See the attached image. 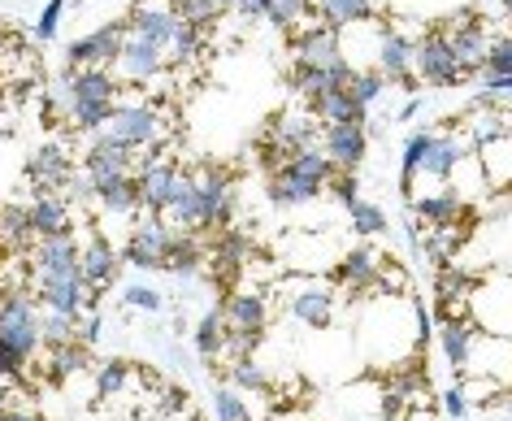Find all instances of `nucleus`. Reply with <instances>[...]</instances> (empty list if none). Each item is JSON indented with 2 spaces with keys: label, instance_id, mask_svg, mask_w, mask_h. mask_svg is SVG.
Instances as JSON below:
<instances>
[{
  "label": "nucleus",
  "instance_id": "f257e3e1",
  "mask_svg": "<svg viewBox=\"0 0 512 421\" xmlns=\"http://www.w3.org/2000/svg\"><path fill=\"white\" fill-rule=\"evenodd\" d=\"M122 87H152V83H170V53L161 40H152L148 31H139L126 22V40H122V57L113 66Z\"/></svg>",
  "mask_w": 512,
  "mask_h": 421
},
{
  "label": "nucleus",
  "instance_id": "f03ea898",
  "mask_svg": "<svg viewBox=\"0 0 512 421\" xmlns=\"http://www.w3.org/2000/svg\"><path fill=\"white\" fill-rule=\"evenodd\" d=\"M0 343L18 356L22 365H31L40 356V313H35L31 291H14V296L0 300Z\"/></svg>",
  "mask_w": 512,
  "mask_h": 421
},
{
  "label": "nucleus",
  "instance_id": "7ed1b4c3",
  "mask_svg": "<svg viewBox=\"0 0 512 421\" xmlns=\"http://www.w3.org/2000/svg\"><path fill=\"white\" fill-rule=\"evenodd\" d=\"M31 296L40 300L44 309H57L66 317H83L96 304L100 291L87 283L83 270H70V274H40V278H31Z\"/></svg>",
  "mask_w": 512,
  "mask_h": 421
},
{
  "label": "nucleus",
  "instance_id": "20e7f679",
  "mask_svg": "<svg viewBox=\"0 0 512 421\" xmlns=\"http://www.w3.org/2000/svg\"><path fill=\"white\" fill-rule=\"evenodd\" d=\"M413 70H417V79L430 83V87H456V83L469 79L465 66H460L456 53H452V44H447V35L439 31V22H434V27L417 40V48H413Z\"/></svg>",
  "mask_w": 512,
  "mask_h": 421
},
{
  "label": "nucleus",
  "instance_id": "39448f33",
  "mask_svg": "<svg viewBox=\"0 0 512 421\" xmlns=\"http://www.w3.org/2000/svg\"><path fill=\"white\" fill-rule=\"evenodd\" d=\"M178 174H183V165L174 161V148L170 152H144V161H139V170H135L139 209H148V213H165V209H170Z\"/></svg>",
  "mask_w": 512,
  "mask_h": 421
},
{
  "label": "nucleus",
  "instance_id": "423d86ee",
  "mask_svg": "<svg viewBox=\"0 0 512 421\" xmlns=\"http://www.w3.org/2000/svg\"><path fill=\"white\" fill-rule=\"evenodd\" d=\"M196 178V191H200V218H204V231H217V226L230 222V209H235V178H230L226 165H213L204 161L191 170Z\"/></svg>",
  "mask_w": 512,
  "mask_h": 421
},
{
  "label": "nucleus",
  "instance_id": "0eeeda50",
  "mask_svg": "<svg viewBox=\"0 0 512 421\" xmlns=\"http://www.w3.org/2000/svg\"><path fill=\"white\" fill-rule=\"evenodd\" d=\"M439 31L447 35V44H452V53H456L460 66H465V74L482 70L486 61H491V48H495V40H491V35H486V27H482V18H478V14H456V18H443V22H439Z\"/></svg>",
  "mask_w": 512,
  "mask_h": 421
},
{
  "label": "nucleus",
  "instance_id": "6e6552de",
  "mask_svg": "<svg viewBox=\"0 0 512 421\" xmlns=\"http://www.w3.org/2000/svg\"><path fill=\"white\" fill-rule=\"evenodd\" d=\"M22 261H27L31 278L40 274H70V270H83V248L74 235H44L35 239V244L22 252Z\"/></svg>",
  "mask_w": 512,
  "mask_h": 421
},
{
  "label": "nucleus",
  "instance_id": "1a4fd4ad",
  "mask_svg": "<svg viewBox=\"0 0 512 421\" xmlns=\"http://www.w3.org/2000/svg\"><path fill=\"white\" fill-rule=\"evenodd\" d=\"M291 61H300V66H339L343 53H339L335 27L317 22V27L291 31Z\"/></svg>",
  "mask_w": 512,
  "mask_h": 421
},
{
  "label": "nucleus",
  "instance_id": "9d476101",
  "mask_svg": "<svg viewBox=\"0 0 512 421\" xmlns=\"http://www.w3.org/2000/svg\"><path fill=\"white\" fill-rule=\"evenodd\" d=\"M122 40H126V18L113 22V27H100L96 35H87L70 48V66H105L113 70L122 57Z\"/></svg>",
  "mask_w": 512,
  "mask_h": 421
},
{
  "label": "nucleus",
  "instance_id": "9b49d317",
  "mask_svg": "<svg viewBox=\"0 0 512 421\" xmlns=\"http://www.w3.org/2000/svg\"><path fill=\"white\" fill-rule=\"evenodd\" d=\"M70 174H74V161H70V152L61 148V144H44L31 157V165H27L31 191H66Z\"/></svg>",
  "mask_w": 512,
  "mask_h": 421
},
{
  "label": "nucleus",
  "instance_id": "f8f14e48",
  "mask_svg": "<svg viewBox=\"0 0 512 421\" xmlns=\"http://www.w3.org/2000/svg\"><path fill=\"white\" fill-rule=\"evenodd\" d=\"M178 231H170V222H161V218H144L135 226V235H131V244H126V261H135V265H165V252H170V239Z\"/></svg>",
  "mask_w": 512,
  "mask_h": 421
},
{
  "label": "nucleus",
  "instance_id": "ddd939ff",
  "mask_svg": "<svg viewBox=\"0 0 512 421\" xmlns=\"http://www.w3.org/2000/svg\"><path fill=\"white\" fill-rule=\"evenodd\" d=\"M378 274H382V261H378V252L374 248H348V257L339 261V270H335V283L343 291H352V296H361V291L369 287H378Z\"/></svg>",
  "mask_w": 512,
  "mask_h": 421
},
{
  "label": "nucleus",
  "instance_id": "4468645a",
  "mask_svg": "<svg viewBox=\"0 0 512 421\" xmlns=\"http://www.w3.org/2000/svg\"><path fill=\"white\" fill-rule=\"evenodd\" d=\"M165 222L174 226V231H204V218H200V191H196V178H191V170L178 174V187H174V200L170 209H165Z\"/></svg>",
  "mask_w": 512,
  "mask_h": 421
},
{
  "label": "nucleus",
  "instance_id": "2eb2a0df",
  "mask_svg": "<svg viewBox=\"0 0 512 421\" xmlns=\"http://www.w3.org/2000/svg\"><path fill=\"white\" fill-rule=\"evenodd\" d=\"M40 378L48 382H66L70 374H79V369H87V339H70V343H57V348H44L40 356Z\"/></svg>",
  "mask_w": 512,
  "mask_h": 421
},
{
  "label": "nucleus",
  "instance_id": "dca6fc26",
  "mask_svg": "<svg viewBox=\"0 0 512 421\" xmlns=\"http://www.w3.org/2000/svg\"><path fill=\"white\" fill-rule=\"evenodd\" d=\"M309 113L322 126H361L365 122V105L356 100L348 87H339V92H326V96H317L309 100Z\"/></svg>",
  "mask_w": 512,
  "mask_h": 421
},
{
  "label": "nucleus",
  "instance_id": "f3484780",
  "mask_svg": "<svg viewBox=\"0 0 512 421\" xmlns=\"http://www.w3.org/2000/svg\"><path fill=\"white\" fill-rule=\"evenodd\" d=\"M27 209H31L35 239L70 235V204H66V196H57V191H35V200L27 204Z\"/></svg>",
  "mask_w": 512,
  "mask_h": 421
},
{
  "label": "nucleus",
  "instance_id": "a211bd4d",
  "mask_svg": "<svg viewBox=\"0 0 512 421\" xmlns=\"http://www.w3.org/2000/svg\"><path fill=\"white\" fill-rule=\"evenodd\" d=\"M322 148L339 170H356L365 157V131L361 126H322Z\"/></svg>",
  "mask_w": 512,
  "mask_h": 421
},
{
  "label": "nucleus",
  "instance_id": "6ab92c4d",
  "mask_svg": "<svg viewBox=\"0 0 512 421\" xmlns=\"http://www.w3.org/2000/svg\"><path fill=\"white\" fill-rule=\"evenodd\" d=\"M322 191H330V187H322V183H313V178L296 174L291 165H283V170L270 174V196H274V204H309V200L322 196Z\"/></svg>",
  "mask_w": 512,
  "mask_h": 421
},
{
  "label": "nucleus",
  "instance_id": "aec40b11",
  "mask_svg": "<svg viewBox=\"0 0 512 421\" xmlns=\"http://www.w3.org/2000/svg\"><path fill=\"white\" fill-rule=\"evenodd\" d=\"M118 270H122V257L105 244V239H92V244L83 248V274H87V283H92L96 291L118 283Z\"/></svg>",
  "mask_w": 512,
  "mask_h": 421
},
{
  "label": "nucleus",
  "instance_id": "412c9836",
  "mask_svg": "<svg viewBox=\"0 0 512 421\" xmlns=\"http://www.w3.org/2000/svg\"><path fill=\"white\" fill-rule=\"evenodd\" d=\"M222 313H226V322L235 326V330H256V335H261L265 322H270V309H265V300L252 296V291H235V296H226Z\"/></svg>",
  "mask_w": 512,
  "mask_h": 421
},
{
  "label": "nucleus",
  "instance_id": "4be33fe9",
  "mask_svg": "<svg viewBox=\"0 0 512 421\" xmlns=\"http://www.w3.org/2000/svg\"><path fill=\"white\" fill-rule=\"evenodd\" d=\"M330 313H335V304L322 287H304L291 296V317H296L300 326H313V330H326L330 326Z\"/></svg>",
  "mask_w": 512,
  "mask_h": 421
},
{
  "label": "nucleus",
  "instance_id": "5701e85b",
  "mask_svg": "<svg viewBox=\"0 0 512 421\" xmlns=\"http://www.w3.org/2000/svg\"><path fill=\"white\" fill-rule=\"evenodd\" d=\"M0 244H9L14 252H27L35 244V226L27 204H5L0 209Z\"/></svg>",
  "mask_w": 512,
  "mask_h": 421
},
{
  "label": "nucleus",
  "instance_id": "b1692460",
  "mask_svg": "<svg viewBox=\"0 0 512 421\" xmlns=\"http://www.w3.org/2000/svg\"><path fill=\"white\" fill-rule=\"evenodd\" d=\"M413 213L417 218H426V226H447V222H460V213H465V204L452 187L439 191V196H421L413 200Z\"/></svg>",
  "mask_w": 512,
  "mask_h": 421
},
{
  "label": "nucleus",
  "instance_id": "393cba45",
  "mask_svg": "<svg viewBox=\"0 0 512 421\" xmlns=\"http://www.w3.org/2000/svg\"><path fill=\"white\" fill-rule=\"evenodd\" d=\"M313 14L326 22V27H348V22H365L374 14V5L369 0H313Z\"/></svg>",
  "mask_w": 512,
  "mask_h": 421
},
{
  "label": "nucleus",
  "instance_id": "a878e982",
  "mask_svg": "<svg viewBox=\"0 0 512 421\" xmlns=\"http://www.w3.org/2000/svg\"><path fill=\"white\" fill-rule=\"evenodd\" d=\"M196 343H200V356H204V361L217 369V361H222V352H226V313H222V309H213V313L200 317Z\"/></svg>",
  "mask_w": 512,
  "mask_h": 421
},
{
  "label": "nucleus",
  "instance_id": "bb28decb",
  "mask_svg": "<svg viewBox=\"0 0 512 421\" xmlns=\"http://www.w3.org/2000/svg\"><path fill=\"white\" fill-rule=\"evenodd\" d=\"M413 40H404V35L387 31L382 35V74H391V79H408V70H413Z\"/></svg>",
  "mask_w": 512,
  "mask_h": 421
},
{
  "label": "nucleus",
  "instance_id": "cd10ccee",
  "mask_svg": "<svg viewBox=\"0 0 512 421\" xmlns=\"http://www.w3.org/2000/svg\"><path fill=\"white\" fill-rule=\"evenodd\" d=\"M40 339H44V348H57V343L79 339V317H66V313H57V309H48L40 317Z\"/></svg>",
  "mask_w": 512,
  "mask_h": 421
},
{
  "label": "nucleus",
  "instance_id": "c85d7f7f",
  "mask_svg": "<svg viewBox=\"0 0 512 421\" xmlns=\"http://www.w3.org/2000/svg\"><path fill=\"white\" fill-rule=\"evenodd\" d=\"M230 387L239 391H270V374H265L261 365L252 361V356H239V361H230Z\"/></svg>",
  "mask_w": 512,
  "mask_h": 421
},
{
  "label": "nucleus",
  "instance_id": "c756f323",
  "mask_svg": "<svg viewBox=\"0 0 512 421\" xmlns=\"http://www.w3.org/2000/svg\"><path fill=\"white\" fill-rule=\"evenodd\" d=\"M313 14V0H270V22L278 31H300V22Z\"/></svg>",
  "mask_w": 512,
  "mask_h": 421
},
{
  "label": "nucleus",
  "instance_id": "7c9ffc66",
  "mask_svg": "<svg viewBox=\"0 0 512 421\" xmlns=\"http://www.w3.org/2000/svg\"><path fill=\"white\" fill-rule=\"evenodd\" d=\"M200 257H204L200 239H191V235L178 231V235L170 239V252H165V270H196Z\"/></svg>",
  "mask_w": 512,
  "mask_h": 421
},
{
  "label": "nucleus",
  "instance_id": "2f4dec72",
  "mask_svg": "<svg viewBox=\"0 0 512 421\" xmlns=\"http://www.w3.org/2000/svg\"><path fill=\"white\" fill-rule=\"evenodd\" d=\"M443 352L452 356L456 365L473 361V330H469V322H447L443 326Z\"/></svg>",
  "mask_w": 512,
  "mask_h": 421
},
{
  "label": "nucleus",
  "instance_id": "473e14b6",
  "mask_svg": "<svg viewBox=\"0 0 512 421\" xmlns=\"http://www.w3.org/2000/svg\"><path fill=\"white\" fill-rule=\"evenodd\" d=\"M213 408H217V421H252V408L243 404V395L235 387H217Z\"/></svg>",
  "mask_w": 512,
  "mask_h": 421
},
{
  "label": "nucleus",
  "instance_id": "72a5a7b5",
  "mask_svg": "<svg viewBox=\"0 0 512 421\" xmlns=\"http://www.w3.org/2000/svg\"><path fill=\"white\" fill-rule=\"evenodd\" d=\"M126 378H131V365H126V361H113V365L100 369V378H96L100 400H109V395H122L126 391Z\"/></svg>",
  "mask_w": 512,
  "mask_h": 421
},
{
  "label": "nucleus",
  "instance_id": "f704fd0d",
  "mask_svg": "<svg viewBox=\"0 0 512 421\" xmlns=\"http://www.w3.org/2000/svg\"><path fill=\"white\" fill-rule=\"evenodd\" d=\"M348 209H352V222H356V231L361 235H382L387 231V218H382V209H374V204L356 200V204H348Z\"/></svg>",
  "mask_w": 512,
  "mask_h": 421
},
{
  "label": "nucleus",
  "instance_id": "c9c22d12",
  "mask_svg": "<svg viewBox=\"0 0 512 421\" xmlns=\"http://www.w3.org/2000/svg\"><path fill=\"white\" fill-rule=\"evenodd\" d=\"M382 87H387V74H374V70L361 74V70H356V79L348 83V92L361 100V105H374V100L382 96Z\"/></svg>",
  "mask_w": 512,
  "mask_h": 421
},
{
  "label": "nucleus",
  "instance_id": "e433bc0d",
  "mask_svg": "<svg viewBox=\"0 0 512 421\" xmlns=\"http://www.w3.org/2000/svg\"><path fill=\"white\" fill-rule=\"evenodd\" d=\"M508 74H512V35H508V40H495L491 61H486V83H491V79H508Z\"/></svg>",
  "mask_w": 512,
  "mask_h": 421
},
{
  "label": "nucleus",
  "instance_id": "4c0bfd02",
  "mask_svg": "<svg viewBox=\"0 0 512 421\" xmlns=\"http://www.w3.org/2000/svg\"><path fill=\"white\" fill-rule=\"evenodd\" d=\"M66 200H74V204H79V213H83V204H87V200H96L92 174H87V170H74V174H70V183H66Z\"/></svg>",
  "mask_w": 512,
  "mask_h": 421
},
{
  "label": "nucleus",
  "instance_id": "58836bf2",
  "mask_svg": "<svg viewBox=\"0 0 512 421\" xmlns=\"http://www.w3.org/2000/svg\"><path fill=\"white\" fill-rule=\"evenodd\" d=\"M235 14L243 22H256V18H270V0H235Z\"/></svg>",
  "mask_w": 512,
  "mask_h": 421
},
{
  "label": "nucleus",
  "instance_id": "ea45409f",
  "mask_svg": "<svg viewBox=\"0 0 512 421\" xmlns=\"http://www.w3.org/2000/svg\"><path fill=\"white\" fill-rule=\"evenodd\" d=\"M57 14H61V0H53V5H48V14H44V22H40V40H48V35H53Z\"/></svg>",
  "mask_w": 512,
  "mask_h": 421
},
{
  "label": "nucleus",
  "instance_id": "a19ab883",
  "mask_svg": "<svg viewBox=\"0 0 512 421\" xmlns=\"http://www.w3.org/2000/svg\"><path fill=\"white\" fill-rule=\"evenodd\" d=\"M131 304H139V309H157V296H152V291H144V287H135L131 296H126Z\"/></svg>",
  "mask_w": 512,
  "mask_h": 421
},
{
  "label": "nucleus",
  "instance_id": "79ce46f5",
  "mask_svg": "<svg viewBox=\"0 0 512 421\" xmlns=\"http://www.w3.org/2000/svg\"><path fill=\"white\" fill-rule=\"evenodd\" d=\"M0 421H40V417H35V413H18V408L0 404Z\"/></svg>",
  "mask_w": 512,
  "mask_h": 421
},
{
  "label": "nucleus",
  "instance_id": "37998d69",
  "mask_svg": "<svg viewBox=\"0 0 512 421\" xmlns=\"http://www.w3.org/2000/svg\"><path fill=\"white\" fill-rule=\"evenodd\" d=\"M447 413H465V395H460V391H447Z\"/></svg>",
  "mask_w": 512,
  "mask_h": 421
},
{
  "label": "nucleus",
  "instance_id": "c03bdc74",
  "mask_svg": "<svg viewBox=\"0 0 512 421\" xmlns=\"http://www.w3.org/2000/svg\"><path fill=\"white\" fill-rule=\"evenodd\" d=\"M213 5H217V9H222V14H226V9H235V0H213Z\"/></svg>",
  "mask_w": 512,
  "mask_h": 421
}]
</instances>
